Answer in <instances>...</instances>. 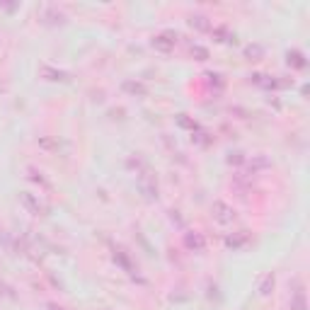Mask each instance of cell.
Wrapping results in <instances>:
<instances>
[{
    "instance_id": "6da1fadb",
    "label": "cell",
    "mask_w": 310,
    "mask_h": 310,
    "mask_svg": "<svg viewBox=\"0 0 310 310\" xmlns=\"http://www.w3.org/2000/svg\"><path fill=\"white\" fill-rule=\"evenodd\" d=\"M213 211H218V213H216V218H218L220 223H228V220L235 218V211H230L228 206H226V204H220V201L213 204Z\"/></svg>"
},
{
    "instance_id": "7a4b0ae2",
    "label": "cell",
    "mask_w": 310,
    "mask_h": 310,
    "mask_svg": "<svg viewBox=\"0 0 310 310\" xmlns=\"http://www.w3.org/2000/svg\"><path fill=\"white\" fill-rule=\"evenodd\" d=\"M291 310H305V293L296 291V296L291 298Z\"/></svg>"
},
{
    "instance_id": "3957f363",
    "label": "cell",
    "mask_w": 310,
    "mask_h": 310,
    "mask_svg": "<svg viewBox=\"0 0 310 310\" xmlns=\"http://www.w3.org/2000/svg\"><path fill=\"white\" fill-rule=\"evenodd\" d=\"M187 245L194 250H204V237L201 235H187Z\"/></svg>"
},
{
    "instance_id": "277c9868",
    "label": "cell",
    "mask_w": 310,
    "mask_h": 310,
    "mask_svg": "<svg viewBox=\"0 0 310 310\" xmlns=\"http://www.w3.org/2000/svg\"><path fill=\"white\" fill-rule=\"evenodd\" d=\"M269 286H272V289H274V276H267V279H264V283H262V293H264V296H267V293H269Z\"/></svg>"
}]
</instances>
